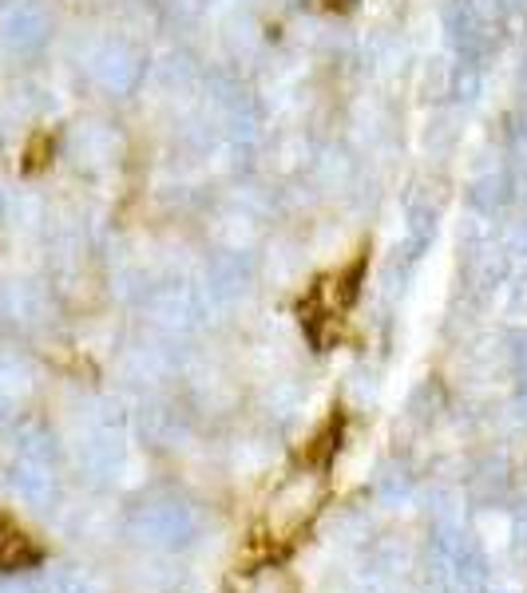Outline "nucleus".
<instances>
[{
  "instance_id": "obj_3",
  "label": "nucleus",
  "mask_w": 527,
  "mask_h": 593,
  "mask_svg": "<svg viewBox=\"0 0 527 593\" xmlns=\"http://www.w3.org/2000/svg\"><path fill=\"white\" fill-rule=\"evenodd\" d=\"M341 4H345V0H341Z\"/></svg>"
},
{
  "instance_id": "obj_2",
  "label": "nucleus",
  "mask_w": 527,
  "mask_h": 593,
  "mask_svg": "<svg viewBox=\"0 0 527 593\" xmlns=\"http://www.w3.org/2000/svg\"><path fill=\"white\" fill-rule=\"evenodd\" d=\"M37 559H40V550L32 546L25 534L4 526V538H0V570H17V566H25V562H37Z\"/></svg>"
},
{
  "instance_id": "obj_1",
  "label": "nucleus",
  "mask_w": 527,
  "mask_h": 593,
  "mask_svg": "<svg viewBox=\"0 0 527 593\" xmlns=\"http://www.w3.org/2000/svg\"><path fill=\"white\" fill-rule=\"evenodd\" d=\"M358 281H361V261L349 269H338V274L322 277V281L313 285V297H310V325L313 320H341V313L353 305L358 297Z\"/></svg>"
}]
</instances>
